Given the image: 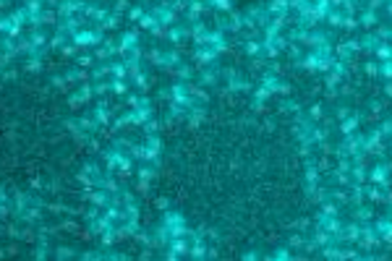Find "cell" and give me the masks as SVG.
I'll return each mask as SVG.
<instances>
[{"mask_svg":"<svg viewBox=\"0 0 392 261\" xmlns=\"http://www.w3.org/2000/svg\"><path fill=\"white\" fill-rule=\"evenodd\" d=\"M173 248H175L178 253H186V251H188V245H186V243H180V240H178L175 245H173Z\"/></svg>","mask_w":392,"mask_h":261,"instance_id":"obj_37","label":"cell"},{"mask_svg":"<svg viewBox=\"0 0 392 261\" xmlns=\"http://www.w3.org/2000/svg\"><path fill=\"white\" fill-rule=\"evenodd\" d=\"M290 91H293V89H290V84H285V81H283V84H280V91H277V94H283V97H285V94H290Z\"/></svg>","mask_w":392,"mask_h":261,"instance_id":"obj_36","label":"cell"},{"mask_svg":"<svg viewBox=\"0 0 392 261\" xmlns=\"http://www.w3.org/2000/svg\"><path fill=\"white\" fill-rule=\"evenodd\" d=\"M201 81L207 84V87H212V84L217 81V73H212V71H207V73H201Z\"/></svg>","mask_w":392,"mask_h":261,"instance_id":"obj_33","label":"cell"},{"mask_svg":"<svg viewBox=\"0 0 392 261\" xmlns=\"http://www.w3.org/2000/svg\"><path fill=\"white\" fill-rule=\"evenodd\" d=\"M348 115H350V107H337V118H340V120H345V118H348Z\"/></svg>","mask_w":392,"mask_h":261,"instance_id":"obj_35","label":"cell"},{"mask_svg":"<svg viewBox=\"0 0 392 261\" xmlns=\"http://www.w3.org/2000/svg\"><path fill=\"white\" fill-rule=\"evenodd\" d=\"M387 13H390V19H392V0L387 3Z\"/></svg>","mask_w":392,"mask_h":261,"instance_id":"obj_40","label":"cell"},{"mask_svg":"<svg viewBox=\"0 0 392 261\" xmlns=\"http://www.w3.org/2000/svg\"><path fill=\"white\" fill-rule=\"evenodd\" d=\"M374 55H376L379 63H384V60H392V42H384V40H382L379 44H376Z\"/></svg>","mask_w":392,"mask_h":261,"instance_id":"obj_14","label":"cell"},{"mask_svg":"<svg viewBox=\"0 0 392 261\" xmlns=\"http://www.w3.org/2000/svg\"><path fill=\"white\" fill-rule=\"evenodd\" d=\"M390 175H392V165H376L369 170V183H374V186H390Z\"/></svg>","mask_w":392,"mask_h":261,"instance_id":"obj_4","label":"cell"},{"mask_svg":"<svg viewBox=\"0 0 392 261\" xmlns=\"http://www.w3.org/2000/svg\"><path fill=\"white\" fill-rule=\"evenodd\" d=\"M340 79H343L340 73L329 71V73H327V79H324V87H327V91H335V89H337V84H340Z\"/></svg>","mask_w":392,"mask_h":261,"instance_id":"obj_22","label":"cell"},{"mask_svg":"<svg viewBox=\"0 0 392 261\" xmlns=\"http://www.w3.org/2000/svg\"><path fill=\"white\" fill-rule=\"evenodd\" d=\"M280 110H283V112H293V115H298V112H301V105L296 102V99H285V102L280 105Z\"/></svg>","mask_w":392,"mask_h":261,"instance_id":"obj_24","label":"cell"},{"mask_svg":"<svg viewBox=\"0 0 392 261\" xmlns=\"http://www.w3.org/2000/svg\"><path fill=\"white\" fill-rule=\"evenodd\" d=\"M379 130L390 139V136H392V120H382V123H379Z\"/></svg>","mask_w":392,"mask_h":261,"instance_id":"obj_31","label":"cell"},{"mask_svg":"<svg viewBox=\"0 0 392 261\" xmlns=\"http://www.w3.org/2000/svg\"><path fill=\"white\" fill-rule=\"evenodd\" d=\"M319 165H316V159H311L308 157V162L304 165V175H306V183L308 186H316V183H319Z\"/></svg>","mask_w":392,"mask_h":261,"instance_id":"obj_11","label":"cell"},{"mask_svg":"<svg viewBox=\"0 0 392 261\" xmlns=\"http://www.w3.org/2000/svg\"><path fill=\"white\" fill-rule=\"evenodd\" d=\"M343 26H345V29H348V32H353V29H358L361 24H358V19H353V16H350V13H348V16H345V19H343Z\"/></svg>","mask_w":392,"mask_h":261,"instance_id":"obj_29","label":"cell"},{"mask_svg":"<svg viewBox=\"0 0 392 261\" xmlns=\"http://www.w3.org/2000/svg\"><path fill=\"white\" fill-rule=\"evenodd\" d=\"M217 55H220V52H217V50H212V47H207V44H204V47H201L199 52H196V58H199L201 63H209V60H215Z\"/></svg>","mask_w":392,"mask_h":261,"instance_id":"obj_20","label":"cell"},{"mask_svg":"<svg viewBox=\"0 0 392 261\" xmlns=\"http://www.w3.org/2000/svg\"><path fill=\"white\" fill-rule=\"evenodd\" d=\"M384 3H387V0H369V3H366V8H369V11H376V8H382Z\"/></svg>","mask_w":392,"mask_h":261,"instance_id":"obj_34","label":"cell"},{"mask_svg":"<svg viewBox=\"0 0 392 261\" xmlns=\"http://www.w3.org/2000/svg\"><path fill=\"white\" fill-rule=\"evenodd\" d=\"M371 217H374V209H369L366 204L356 206V222H371Z\"/></svg>","mask_w":392,"mask_h":261,"instance_id":"obj_18","label":"cell"},{"mask_svg":"<svg viewBox=\"0 0 392 261\" xmlns=\"http://www.w3.org/2000/svg\"><path fill=\"white\" fill-rule=\"evenodd\" d=\"M358 245L364 251H374V248H379V245H382V238H379V233H376V227L371 225V222H369V225H361Z\"/></svg>","mask_w":392,"mask_h":261,"instance_id":"obj_1","label":"cell"},{"mask_svg":"<svg viewBox=\"0 0 392 261\" xmlns=\"http://www.w3.org/2000/svg\"><path fill=\"white\" fill-rule=\"evenodd\" d=\"M304 243H306V240H304L301 235H293L290 240H288V245H290V248H304Z\"/></svg>","mask_w":392,"mask_h":261,"instance_id":"obj_32","label":"cell"},{"mask_svg":"<svg viewBox=\"0 0 392 261\" xmlns=\"http://www.w3.org/2000/svg\"><path fill=\"white\" fill-rule=\"evenodd\" d=\"M322 214L337 217V214H340V206H337V201H332V198H327V201H322Z\"/></svg>","mask_w":392,"mask_h":261,"instance_id":"obj_19","label":"cell"},{"mask_svg":"<svg viewBox=\"0 0 392 261\" xmlns=\"http://www.w3.org/2000/svg\"><path fill=\"white\" fill-rule=\"evenodd\" d=\"M358 24L364 26V29H374L376 24H379V19H376V11H369V8H366V13L358 19Z\"/></svg>","mask_w":392,"mask_h":261,"instance_id":"obj_17","label":"cell"},{"mask_svg":"<svg viewBox=\"0 0 392 261\" xmlns=\"http://www.w3.org/2000/svg\"><path fill=\"white\" fill-rule=\"evenodd\" d=\"M209 3H212L217 11H230V8H233V3H230V0H209Z\"/></svg>","mask_w":392,"mask_h":261,"instance_id":"obj_30","label":"cell"},{"mask_svg":"<svg viewBox=\"0 0 392 261\" xmlns=\"http://www.w3.org/2000/svg\"><path fill=\"white\" fill-rule=\"evenodd\" d=\"M361 52V40H348V42H337L335 44V58L345 60V63H350V58Z\"/></svg>","mask_w":392,"mask_h":261,"instance_id":"obj_3","label":"cell"},{"mask_svg":"<svg viewBox=\"0 0 392 261\" xmlns=\"http://www.w3.org/2000/svg\"><path fill=\"white\" fill-rule=\"evenodd\" d=\"M316 225L324 227L327 233H332V235H337V233L343 230V222H340V219H337V217H327V214H322V212H319V217H316Z\"/></svg>","mask_w":392,"mask_h":261,"instance_id":"obj_7","label":"cell"},{"mask_svg":"<svg viewBox=\"0 0 392 261\" xmlns=\"http://www.w3.org/2000/svg\"><path fill=\"white\" fill-rule=\"evenodd\" d=\"M269 259H277V261H285V259H293V253H290V245H288V248H277L275 253H269Z\"/></svg>","mask_w":392,"mask_h":261,"instance_id":"obj_27","label":"cell"},{"mask_svg":"<svg viewBox=\"0 0 392 261\" xmlns=\"http://www.w3.org/2000/svg\"><path fill=\"white\" fill-rule=\"evenodd\" d=\"M384 94H387V97H392V81H387V84H384Z\"/></svg>","mask_w":392,"mask_h":261,"instance_id":"obj_38","label":"cell"},{"mask_svg":"<svg viewBox=\"0 0 392 261\" xmlns=\"http://www.w3.org/2000/svg\"><path fill=\"white\" fill-rule=\"evenodd\" d=\"M387 147H390V149H392V136H390V144H387Z\"/></svg>","mask_w":392,"mask_h":261,"instance_id":"obj_41","label":"cell"},{"mask_svg":"<svg viewBox=\"0 0 392 261\" xmlns=\"http://www.w3.org/2000/svg\"><path fill=\"white\" fill-rule=\"evenodd\" d=\"M379 76L384 81H392V60H384V63H379Z\"/></svg>","mask_w":392,"mask_h":261,"instance_id":"obj_26","label":"cell"},{"mask_svg":"<svg viewBox=\"0 0 392 261\" xmlns=\"http://www.w3.org/2000/svg\"><path fill=\"white\" fill-rule=\"evenodd\" d=\"M374 227H376V233H379L382 243H384V245H392V214L387 212V217L376 219V222H374Z\"/></svg>","mask_w":392,"mask_h":261,"instance_id":"obj_6","label":"cell"},{"mask_svg":"<svg viewBox=\"0 0 392 261\" xmlns=\"http://www.w3.org/2000/svg\"><path fill=\"white\" fill-rule=\"evenodd\" d=\"M259 84L261 87H264L267 91H272V94H277V91H280V76H277L275 71H267V73H261V79H259Z\"/></svg>","mask_w":392,"mask_h":261,"instance_id":"obj_10","label":"cell"},{"mask_svg":"<svg viewBox=\"0 0 392 261\" xmlns=\"http://www.w3.org/2000/svg\"><path fill=\"white\" fill-rule=\"evenodd\" d=\"M204 44H207V47H212V50H217V52L228 50V42H225V34H222V32H215V34H209Z\"/></svg>","mask_w":392,"mask_h":261,"instance_id":"obj_13","label":"cell"},{"mask_svg":"<svg viewBox=\"0 0 392 261\" xmlns=\"http://www.w3.org/2000/svg\"><path fill=\"white\" fill-rule=\"evenodd\" d=\"M366 201V186L364 183H350V204L358 206Z\"/></svg>","mask_w":392,"mask_h":261,"instance_id":"obj_12","label":"cell"},{"mask_svg":"<svg viewBox=\"0 0 392 261\" xmlns=\"http://www.w3.org/2000/svg\"><path fill=\"white\" fill-rule=\"evenodd\" d=\"M243 50H246V55L256 58V55H259L261 50H264V44H261V42H259V40H256V37H254V40H246V42H243Z\"/></svg>","mask_w":392,"mask_h":261,"instance_id":"obj_16","label":"cell"},{"mask_svg":"<svg viewBox=\"0 0 392 261\" xmlns=\"http://www.w3.org/2000/svg\"><path fill=\"white\" fill-rule=\"evenodd\" d=\"M343 13L340 11H335V8H329V13H327V19H324V21H327V24L329 26H343Z\"/></svg>","mask_w":392,"mask_h":261,"instance_id":"obj_21","label":"cell"},{"mask_svg":"<svg viewBox=\"0 0 392 261\" xmlns=\"http://www.w3.org/2000/svg\"><path fill=\"white\" fill-rule=\"evenodd\" d=\"M353 3H358V0H353Z\"/></svg>","mask_w":392,"mask_h":261,"instance_id":"obj_42","label":"cell"},{"mask_svg":"<svg viewBox=\"0 0 392 261\" xmlns=\"http://www.w3.org/2000/svg\"><path fill=\"white\" fill-rule=\"evenodd\" d=\"M379 42H382L379 37L369 32L366 37H361V50H364V52H371V55H374V50H376V44H379Z\"/></svg>","mask_w":392,"mask_h":261,"instance_id":"obj_15","label":"cell"},{"mask_svg":"<svg viewBox=\"0 0 392 261\" xmlns=\"http://www.w3.org/2000/svg\"><path fill=\"white\" fill-rule=\"evenodd\" d=\"M364 71H366V76H379V63L366 60V63H364Z\"/></svg>","mask_w":392,"mask_h":261,"instance_id":"obj_28","label":"cell"},{"mask_svg":"<svg viewBox=\"0 0 392 261\" xmlns=\"http://www.w3.org/2000/svg\"><path fill=\"white\" fill-rule=\"evenodd\" d=\"M361 238V222H350V225H343V230L335 235V243H358Z\"/></svg>","mask_w":392,"mask_h":261,"instance_id":"obj_5","label":"cell"},{"mask_svg":"<svg viewBox=\"0 0 392 261\" xmlns=\"http://www.w3.org/2000/svg\"><path fill=\"white\" fill-rule=\"evenodd\" d=\"M322 115H324V107L319 105V102H314L311 107H308V120H322Z\"/></svg>","mask_w":392,"mask_h":261,"instance_id":"obj_25","label":"cell"},{"mask_svg":"<svg viewBox=\"0 0 392 261\" xmlns=\"http://www.w3.org/2000/svg\"><path fill=\"white\" fill-rule=\"evenodd\" d=\"M204 251H207V248H201V245H196V248H194V256H204Z\"/></svg>","mask_w":392,"mask_h":261,"instance_id":"obj_39","label":"cell"},{"mask_svg":"<svg viewBox=\"0 0 392 261\" xmlns=\"http://www.w3.org/2000/svg\"><path fill=\"white\" fill-rule=\"evenodd\" d=\"M319 60H322V55L319 52H308V55H304V58H298V65L304 68V71H308V73H316L319 71Z\"/></svg>","mask_w":392,"mask_h":261,"instance_id":"obj_9","label":"cell"},{"mask_svg":"<svg viewBox=\"0 0 392 261\" xmlns=\"http://www.w3.org/2000/svg\"><path fill=\"white\" fill-rule=\"evenodd\" d=\"M329 198L337 201V204H350V194H345V191H340V188L329 191Z\"/></svg>","mask_w":392,"mask_h":261,"instance_id":"obj_23","label":"cell"},{"mask_svg":"<svg viewBox=\"0 0 392 261\" xmlns=\"http://www.w3.org/2000/svg\"><path fill=\"white\" fill-rule=\"evenodd\" d=\"M358 123H361V112L353 110L345 120H340V133L343 136H350V133H356L358 130Z\"/></svg>","mask_w":392,"mask_h":261,"instance_id":"obj_8","label":"cell"},{"mask_svg":"<svg viewBox=\"0 0 392 261\" xmlns=\"http://www.w3.org/2000/svg\"><path fill=\"white\" fill-rule=\"evenodd\" d=\"M364 152L366 154H384V133L379 128L369 130L364 136Z\"/></svg>","mask_w":392,"mask_h":261,"instance_id":"obj_2","label":"cell"}]
</instances>
